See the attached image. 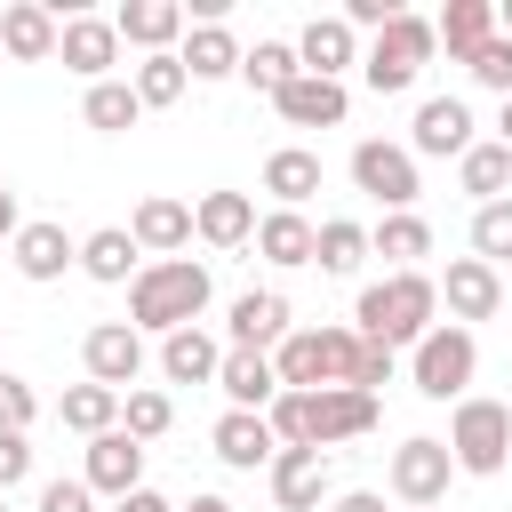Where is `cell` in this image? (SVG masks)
<instances>
[{
	"label": "cell",
	"instance_id": "6da1fadb",
	"mask_svg": "<svg viewBox=\"0 0 512 512\" xmlns=\"http://www.w3.org/2000/svg\"><path fill=\"white\" fill-rule=\"evenodd\" d=\"M264 424H272V440L280 448H344V440H360V432H376V392H360V384H328V392H280L272 408H264Z\"/></svg>",
	"mask_w": 512,
	"mask_h": 512
},
{
	"label": "cell",
	"instance_id": "7a4b0ae2",
	"mask_svg": "<svg viewBox=\"0 0 512 512\" xmlns=\"http://www.w3.org/2000/svg\"><path fill=\"white\" fill-rule=\"evenodd\" d=\"M208 312V264L200 256H160L128 280V328L136 336H176Z\"/></svg>",
	"mask_w": 512,
	"mask_h": 512
},
{
	"label": "cell",
	"instance_id": "3957f363",
	"mask_svg": "<svg viewBox=\"0 0 512 512\" xmlns=\"http://www.w3.org/2000/svg\"><path fill=\"white\" fill-rule=\"evenodd\" d=\"M352 328H360L368 344H384V352H400V344H416L424 328H440V288H432V272H384V280H368L360 304H352Z\"/></svg>",
	"mask_w": 512,
	"mask_h": 512
},
{
	"label": "cell",
	"instance_id": "277c9868",
	"mask_svg": "<svg viewBox=\"0 0 512 512\" xmlns=\"http://www.w3.org/2000/svg\"><path fill=\"white\" fill-rule=\"evenodd\" d=\"M352 360H360V328H288L272 352V376L280 392H328V384H352Z\"/></svg>",
	"mask_w": 512,
	"mask_h": 512
},
{
	"label": "cell",
	"instance_id": "5b68a950",
	"mask_svg": "<svg viewBox=\"0 0 512 512\" xmlns=\"http://www.w3.org/2000/svg\"><path fill=\"white\" fill-rule=\"evenodd\" d=\"M424 64H432V16H416V8H400V16L360 48V80H368L376 96H408V88L424 80Z\"/></svg>",
	"mask_w": 512,
	"mask_h": 512
},
{
	"label": "cell",
	"instance_id": "8992f818",
	"mask_svg": "<svg viewBox=\"0 0 512 512\" xmlns=\"http://www.w3.org/2000/svg\"><path fill=\"white\" fill-rule=\"evenodd\" d=\"M472 376H480V336H472V328L440 320V328H424V336L408 344V384H416L424 400H464Z\"/></svg>",
	"mask_w": 512,
	"mask_h": 512
},
{
	"label": "cell",
	"instance_id": "52a82bcc",
	"mask_svg": "<svg viewBox=\"0 0 512 512\" xmlns=\"http://www.w3.org/2000/svg\"><path fill=\"white\" fill-rule=\"evenodd\" d=\"M448 464H456V472H472V480H496V472L512 464V408H504V400L464 392V400H456V416H448Z\"/></svg>",
	"mask_w": 512,
	"mask_h": 512
},
{
	"label": "cell",
	"instance_id": "ba28073f",
	"mask_svg": "<svg viewBox=\"0 0 512 512\" xmlns=\"http://www.w3.org/2000/svg\"><path fill=\"white\" fill-rule=\"evenodd\" d=\"M344 168H352V192H368L384 216H408V208H416V192H424L416 152H408V144H392V136H360Z\"/></svg>",
	"mask_w": 512,
	"mask_h": 512
},
{
	"label": "cell",
	"instance_id": "9c48e42d",
	"mask_svg": "<svg viewBox=\"0 0 512 512\" xmlns=\"http://www.w3.org/2000/svg\"><path fill=\"white\" fill-rule=\"evenodd\" d=\"M448 480H456V464H448V440H432V432L400 440V448H392V464H384V488H392L408 512L448 504Z\"/></svg>",
	"mask_w": 512,
	"mask_h": 512
},
{
	"label": "cell",
	"instance_id": "30bf717a",
	"mask_svg": "<svg viewBox=\"0 0 512 512\" xmlns=\"http://www.w3.org/2000/svg\"><path fill=\"white\" fill-rule=\"evenodd\" d=\"M80 368H88V384H104V392H136V376H144V336H136L128 320H96V328L80 336Z\"/></svg>",
	"mask_w": 512,
	"mask_h": 512
},
{
	"label": "cell",
	"instance_id": "8fae6325",
	"mask_svg": "<svg viewBox=\"0 0 512 512\" xmlns=\"http://www.w3.org/2000/svg\"><path fill=\"white\" fill-rule=\"evenodd\" d=\"M480 136H472V104L464 96H424L416 120H408V152L416 160H464Z\"/></svg>",
	"mask_w": 512,
	"mask_h": 512
},
{
	"label": "cell",
	"instance_id": "7c38bea8",
	"mask_svg": "<svg viewBox=\"0 0 512 512\" xmlns=\"http://www.w3.org/2000/svg\"><path fill=\"white\" fill-rule=\"evenodd\" d=\"M432 288H440V304H448V320H456V328L496 320V304H504V272H496V264H480V256H448V272H440Z\"/></svg>",
	"mask_w": 512,
	"mask_h": 512
},
{
	"label": "cell",
	"instance_id": "4fadbf2b",
	"mask_svg": "<svg viewBox=\"0 0 512 512\" xmlns=\"http://www.w3.org/2000/svg\"><path fill=\"white\" fill-rule=\"evenodd\" d=\"M80 480H88V496H128V488H144V440H128L120 424L112 432H96L88 440V456H80Z\"/></svg>",
	"mask_w": 512,
	"mask_h": 512
},
{
	"label": "cell",
	"instance_id": "5bb4252c",
	"mask_svg": "<svg viewBox=\"0 0 512 512\" xmlns=\"http://www.w3.org/2000/svg\"><path fill=\"white\" fill-rule=\"evenodd\" d=\"M184 0H120L112 8V32H120V48H144V56H176V40H184Z\"/></svg>",
	"mask_w": 512,
	"mask_h": 512
},
{
	"label": "cell",
	"instance_id": "9a60e30c",
	"mask_svg": "<svg viewBox=\"0 0 512 512\" xmlns=\"http://www.w3.org/2000/svg\"><path fill=\"white\" fill-rule=\"evenodd\" d=\"M288 328H296V320H288V296H280V288H248V296H232V312H224L232 352H280Z\"/></svg>",
	"mask_w": 512,
	"mask_h": 512
},
{
	"label": "cell",
	"instance_id": "2e32d148",
	"mask_svg": "<svg viewBox=\"0 0 512 512\" xmlns=\"http://www.w3.org/2000/svg\"><path fill=\"white\" fill-rule=\"evenodd\" d=\"M264 480H272V504H280V512H320V504L336 496L320 448H280V456L264 464Z\"/></svg>",
	"mask_w": 512,
	"mask_h": 512
},
{
	"label": "cell",
	"instance_id": "e0dca14e",
	"mask_svg": "<svg viewBox=\"0 0 512 512\" xmlns=\"http://www.w3.org/2000/svg\"><path fill=\"white\" fill-rule=\"evenodd\" d=\"M56 56H64V72H80L88 88L112 80V64H120V32H112V16H64Z\"/></svg>",
	"mask_w": 512,
	"mask_h": 512
},
{
	"label": "cell",
	"instance_id": "ac0fdd59",
	"mask_svg": "<svg viewBox=\"0 0 512 512\" xmlns=\"http://www.w3.org/2000/svg\"><path fill=\"white\" fill-rule=\"evenodd\" d=\"M128 240H136V256H184L192 248V200H168V192H152V200H136V216H128Z\"/></svg>",
	"mask_w": 512,
	"mask_h": 512
},
{
	"label": "cell",
	"instance_id": "d6986e66",
	"mask_svg": "<svg viewBox=\"0 0 512 512\" xmlns=\"http://www.w3.org/2000/svg\"><path fill=\"white\" fill-rule=\"evenodd\" d=\"M8 256H16V272L32 280V288H48V280H64L72 264H80V240L64 232V224H48V216H32L16 240H8Z\"/></svg>",
	"mask_w": 512,
	"mask_h": 512
},
{
	"label": "cell",
	"instance_id": "ffe728a7",
	"mask_svg": "<svg viewBox=\"0 0 512 512\" xmlns=\"http://www.w3.org/2000/svg\"><path fill=\"white\" fill-rule=\"evenodd\" d=\"M272 112H280L288 128H344L352 88H344V80H312V72H296V80L272 96Z\"/></svg>",
	"mask_w": 512,
	"mask_h": 512
},
{
	"label": "cell",
	"instance_id": "44dd1931",
	"mask_svg": "<svg viewBox=\"0 0 512 512\" xmlns=\"http://www.w3.org/2000/svg\"><path fill=\"white\" fill-rule=\"evenodd\" d=\"M56 32H64V24H56L48 0H8V8H0V56H8V64H48V56H56Z\"/></svg>",
	"mask_w": 512,
	"mask_h": 512
},
{
	"label": "cell",
	"instance_id": "7402d4cb",
	"mask_svg": "<svg viewBox=\"0 0 512 512\" xmlns=\"http://www.w3.org/2000/svg\"><path fill=\"white\" fill-rule=\"evenodd\" d=\"M496 40V0H448L432 16V48H448V64H472Z\"/></svg>",
	"mask_w": 512,
	"mask_h": 512
},
{
	"label": "cell",
	"instance_id": "603a6c76",
	"mask_svg": "<svg viewBox=\"0 0 512 512\" xmlns=\"http://www.w3.org/2000/svg\"><path fill=\"white\" fill-rule=\"evenodd\" d=\"M296 64H304L312 80H344V64H360V32H352L344 16H312V24L296 32Z\"/></svg>",
	"mask_w": 512,
	"mask_h": 512
},
{
	"label": "cell",
	"instance_id": "cb8c5ba5",
	"mask_svg": "<svg viewBox=\"0 0 512 512\" xmlns=\"http://www.w3.org/2000/svg\"><path fill=\"white\" fill-rule=\"evenodd\" d=\"M192 240H208V248H248V240H256V200H248V192H200V200H192Z\"/></svg>",
	"mask_w": 512,
	"mask_h": 512
},
{
	"label": "cell",
	"instance_id": "d4e9b609",
	"mask_svg": "<svg viewBox=\"0 0 512 512\" xmlns=\"http://www.w3.org/2000/svg\"><path fill=\"white\" fill-rule=\"evenodd\" d=\"M208 448H216L232 472H264V464L280 456L272 424H264V416H248V408H224V416H216V432H208Z\"/></svg>",
	"mask_w": 512,
	"mask_h": 512
},
{
	"label": "cell",
	"instance_id": "484cf974",
	"mask_svg": "<svg viewBox=\"0 0 512 512\" xmlns=\"http://www.w3.org/2000/svg\"><path fill=\"white\" fill-rule=\"evenodd\" d=\"M176 64H184V80H232V72H240V40H232V24H184Z\"/></svg>",
	"mask_w": 512,
	"mask_h": 512
},
{
	"label": "cell",
	"instance_id": "4316f807",
	"mask_svg": "<svg viewBox=\"0 0 512 512\" xmlns=\"http://www.w3.org/2000/svg\"><path fill=\"white\" fill-rule=\"evenodd\" d=\"M312 240H320V224H312L304 208H272V216H256V256L280 264V272L312 264Z\"/></svg>",
	"mask_w": 512,
	"mask_h": 512
},
{
	"label": "cell",
	"instance_id": "83f0119b",
	"mask_svg": "<svg viewBox=\"0 0 512 512\" xmlns=\"http://www.w3.org/2000/svg\"><path fill=\"white\" fill-rule=\"evenodd\" d=\"M216 368H224V344L192 320V328H176V336H160V376L168 384H216Z\"/></svg>",
	"mask_w": 512,
	"mask_h": 512
},
{
	"label": "cell",
	"instance_id": "f1b7e54d",
	"mask_svg": "<svg viewBox=\"0 0 512 512\" xmlns=\"http://www.w3.org/2000/svg\"><path fill=\"white\" fill-rule=\"evenodd\" d=\"M216 384H224V400H232V408H248V416H264V408L280 400L272 352H232V344H224V368H216Z\"/></svg>",
	"mask_w": 512,
	"mask_h": 512
},
{
	"label": "cell",
	"instance_id": "f546056e",
	"mask_svg": "<svg viewBox=\"0 0 512 512\" xmlns=\"http://www.w3.org/2000/svg\"><path fill=\"white\" fill-rule=\"evenodd\" d=\"M80 272H88L96 288H120V280H136V272H144V256H136L128 224H96V232L80 240Z\"/></svg>",
	"mask_w": 512,
	"mask_h": 512
},
{
	"label": "cell",
	"instance_id": "4dcf8cb0",
	"mask_svg": "<svg viewBox=\"0 0 512 512\" xmlns=\"http://www.w3.org/2000/svg\"><path fill=\"white\" fill-rule=\"evenodd\" d=\"M264 192H272V208H304V200L320 192V152L280 144V152L264 160Z\"/></svg>",
	"mask_w": 512,
	"mask_h": 512
},
{
	"label": "cell",
	"instance_id": "1f68e13d",
	"mask_svg": "<svg viewBox=\"0 0 512 512\" xmlns=\"http://www.w3.org/2000/svg\"><path fill=\"white\" fill-rule=\"evenodd\" d=\"M368 256H392V272H424V256H432V224L408 208V216H384L376 232H368Z\"/></svg>",
	"mask_w": 512,
	"mask_h": 512
},
{
	"label": "cell",
	"instance_id": "d6a6232c",
	"mask_svg": "<svg viewBox=\"0 0 512 512\" xmlns=\"http://www.w3.org/2000/svg\"><path fill=\"white\" fill-rule=\"evenodd\" d=\"M456 184H464L480 208H488V200H512V152H504L496 136H480V144L456 160Z\"/></svg>",
	"mask_w": 512,
	"mask_h": 512
},
{
	"label": "cell",
	"instance_id": "836d02e7",
	"mask_svg": "<svg viewBox=\"0 0 512 512\" xmlns=\"http://www.w3.org/2000/svg\"><path fill=\"white\" fill-rule=\"evenodd\" d=\"M80 120H88L96 136H128V128L144 120V104H136V88H128L120 72H112V80H96V88L80 96Z\"/></svg>",
	"mask_w": 512,
	"mask_h": 512
},
{
	"label": "cell",
	"instance_id": "e575fe53",
	"mask_svg": "<svg viewBox=\"0 0 512 512\" xmlns=\"http://www.w3.org/2000/svg\"><path fill=\"white\" fill-rule=\"evenodd\" d=\"M312 264H320L328 280H352V272L368 264V224H352V216H328V224H320V240H312Z\"/></svg>",
	"mask_w": 512,
	"mask_h": 512
},
{
	"label": "cell",
	"instance_id": "d590c367",
	"mask_svg": "<svg viewBox=\"0 0 512 512\" xmlns=\"http://www.w3.org/2000/svg\"><path fill=\"white\" fill-rule=\"evenodd\" d=\"M296 72H304V64H296V40H256V48H240V80H248L256 96H280Z\"/></svg>",
	"mask_w": 512,
	"mask_h": 512
},
{
	"label": "cell",
	"instance_id": "8d00e7d4",
	"mask_svg": "<svg viewBox=\"0 0 512 512\" xmlns=\"http://www.w3.org/2000/svg\"><path fill=\"white\" fill-rule=\"evenodd\" d=\"M56 416H64V432L96 440V432H112V424H120V392H104V384H72V392L56 400Z\"/></svg>",
	"mask_w": 512,
	"mask_h": 512
},
{
	"label": "cell",
	"instance_id": "74e56055",
	"mask_svg": "<svg viewBox=\"0 0 512 512\" xmlns=\"http://www.w3.org/2000/svg\"><path fill=\"white\" fill-rule=\"evenodd\" d=\"M176 424V400L160 392V384H136V392H120V432L128 440H160Z\"/></svg>",
	"mask_w": 512,
	"mask_h": 512
},
{
	"label": "cell",
	"instance_id": "f35d334b",
	"mask_svg": "<svg viewBox=\"0 0 512 512\" xmlns=\"http://www.w3.org/2000/svg\"><path fill=\"white\" fill-rule=\"evenodd\" d=\"M128 88H136V104H144V112H168L192 80H184V64H176V56H144V64L128 72Z\"/></svg>",
	"mask_w": 512,
	"mask_h": 512
},
{
	"label": "cell",
	"instance_id": "ab89813d",
	"mask_svg": "<svg viewBox=\"0 0 512 512\" xmlns=\"http://www.w3.org/2000/svg\"><path fill=\"white\" fill-rule=\"evenodd\" d=\"M472 256L480 264H512V200H488V208H472Z\"/></svg>",
	"mask_w": 512,
	"mask_h": 512
},
{
	"label": "cell",
	"instance_id": "60d3db41",
	"mask_svg": "<svg viewBox=\"0 0 512 512\" xmlns=\"http://www.w3.org/2000/svg\"><path fill=\"white\" fill-rule=\"evenodd\" d=\"M464 72H472V88H488V96H512V40L496 32V40H488V48H480Z\"/></svg>",
	"mask_w": 512,
	"mask_h": 512
},
{
	"label": "cell",
	"instance_id": "b9f144b4",
	"mask_svg": "<svg viewBox=\"0 0 512 512\" xmlns=\"http://www.w3.org/2000/svg\"><path fill=\"white\" fill-rule=\"evenodd\" d=\"M32 416H40V392L0 368V432H32Z\"/></svg>",
	"mask_w": 512,
	"mask_h": 512
},
{
	"label": "cell",
	"instance_id": "7bdbcfd3",
	"mask_svg": "<svg viewBox=\"0 0 512 512\" xmlns=\"http://www.w3.org/2000/svg\"><path fill=\"white\" fill-rule=\"evenodd\" d=\"M392 368H400V352H384V344H368V336H360V360H352V384H360V392H384V384H392Z\"/></svg>",
	"mask_w": 512,
	"mask_h": 512
},
{
	"label": "cell",
	"instance_id": "ee69618b",
	"mask_svg": "<svg viewBox=\"0 0 512 512\" xmlns=\"http://www.w3.org/2000/svg\"><path fill=\"white\" fill-rule=\"evenodd\" d=\"M24 480H32V440L24 432H0V496L24 488Z\"/></svg>",
	"mask_w": 512,
	"mask_h": 512
},
{
	"label": "cell",
	"instance_id": "f6af8a7d",
	"mask_svg": "<svg viewBox=\"0 0 512 512\" xmlns=\"http://www.w3.org/2000/svg\"><path fill=\"white\" fill-rule=\"evenodd\" d=\"M40 512H96L88 480H40Z\"/></svg>",
	"mask_w": 512,
	"mask_h": 512
},
{
	"label": "cell",
	"instance_id": "bcb514c9",
	"mask_svg": "<svg viewBox=\"0 0 512 512\" xmlns=\"http://www.w3.org/2000/svg\"><path fill=\"white\" fill-rule=\"evenodd\" d=\"M336 16H344V24H352V32H384V24H392V16H400V0H344V8H336Z\"/></svg>",
	"mask_w": 512,
	"mask_h": 512
},
{
	"label": "cell",
	"instance_id": "7dc6e473",
	"mask_svg": "<svg viewBox=\"0 0 512 512\" xmlns=\"http://www.w3.org/2000/svg\"><path fill=\"white\" fill-rule=\"evenodd\" d=\"M112 512H176V504H168V496H160V488H128V496H120V504H112Z\"/></svg>",
	"mask_w": 512,
	"mask_h": 512
},
{
	"label": "cell",
	"instance_id": "c3c4849f",
	"mask_svg": "<svg viewBox=\"0 0 512 512\" xmlns=\"http://www.w3.org/2000/svg\"><path fill=\"white\" fill-rule=\"evenodd\" d=\"M328 512H384V496L376 488H344V496H328Z\"/></svg>",
	"mask_w": 512,
	"mask_h": 512
},
{
	"label": "cell",
	"instance_id": "681fc988",
	"mask_svg": "<svg viewBox=\"0 0 512 512\" xmlns=\"http://www.w3.org/2000/svg\"><path fill=\"white\" fill-rule=\"evenodd\" d=\"M16 232H24V208H16V184L0 176V240H16Z\"/></svg>",
	"mask_w": 512,
	"mask_h": 512
},
{
	"label": "cell",
	"instance_id": "f907efd6",
	"mask_svg": "<svg viewBox=\"0 0 512 512\" xmlns=\"http://www.w3.org/2000/svg\"><path fill=\"white\" fill-rule=\"evenodd\" d=\"M496 144L512 152V96H504V112H496Z\"/></svg>",
	"mask_w": 512,
	"mask_h": 512
},
{
	"label": "cell",
	"instance_id": "816d5d0a",
	"mask_svg": "<svg viewBox=\"0 0 512 512\" xmlns=\"http://www.w3.org/2000/svg\"><path fill=\"white\" fill-rule=\"evenodd\" d=\"M176 512H232L224 496H192V504H176Z\"/></svg>",
	"mask_w": 512,
	"mask_h": 512
},
{
	"label": "cell",
	"instance_id": "f5cc1de1",
	"mask_svg": "<svg viewBox=\"0 0 512 512\" xmlns=\"http://www.w3.org/2000/svg\"><path fill=\"white\" fill-rule=\"evenodd\" d=\"M496 32H504V40H512V0H496Z\"/></svg>",
	"mask_w": 512,
	"mask_h": 512
},
{
	"label": "cell",
	"instance_id": "db71d44e",
	"mask_svg": "<svg viewBox=\"0 0 512 512\" xmlns=\"http://www.w3.org/2000/svg\"><path fill=\"white\" fill-rule=\"evenodd\" d=\"M0 512H8V496H0Z\"/></svg>",
	"mask_w": 512,
	"mask_h": 512
},
{
	"label": "cell",
	"instance_id": "11a10c76",
	"mask_svg": "<svg viewBox=\"0 0 512 512\" xmlns=\"http://www.w3.org/2000/svg\"><path fill=\"white\" fill-rule=\"evenodd\" d=\"M432 512H440V504H432Z\"/></svg>",
	"mask_w": 512,
	"mask_h": 512
},
{
	"label": "cell",
	"instance_id": "9f6ffc18",
	"mask_svg": "<svg viewBox=\"0 0 512 512\" xmlns=\"http://www.w3.org/2000/svg\"><path fill=\"white\" fill-rule=\"evenodd\" d=\"M0 64H8V56H0Z\"/></svg>",
	"mask_w": 512,
	"mask_h": 512
}]
</instances>
